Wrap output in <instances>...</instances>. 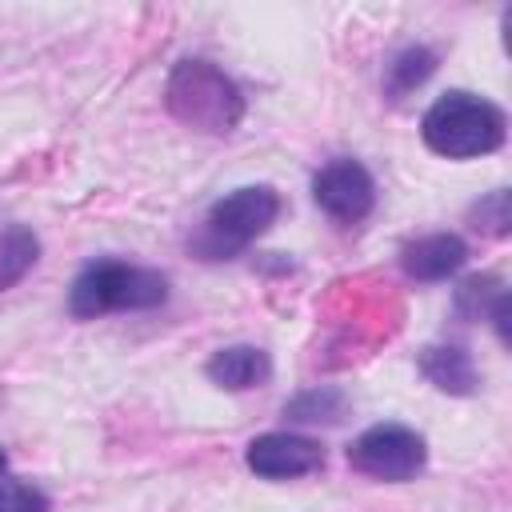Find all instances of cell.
I'll list each match as a JSON object with an SVG mask.
<instances>
[{
	"instance_id": "cell-12",
	"label": "cell",
	"mask_w": 512,
	"mask_h": 512,
	"mask_svg": "<svg viewBox=\"0 0 512 512\" xmlns=\"http://www.w3.org/2000/svg\"><path fill=\"white\" fill-rule=\"evenodd\" d=\"M432 64H436V56L428 48H404L388 64V92H392V100H400L404 92H412L416 84H424L428 72H432Z\"/></svg>"
},
{
	"instance_id": "cell-8",
	"label": "cell",
	"mask_w": 512,
	"mask_h": 512,
	"mask_svg": "<svg viewBox=\"0 0 512 512\" xmlns=\"http://www.w3.org/2000/svg\"><path fill=\"white\" fill-rule=\"evenodd\" d=\"M464 260H468V248H464V240L452 236V232L420 236V240L408 244L404 256H400L404 272L416 276V280H444V276H452Z\"/></svg>"
},
{
	"instance_id": "cell-2",
	"label": "cell",
	"mask_w": 512,
	"mask_h": 512,
	"mask_svg": "<svg viewBox=\"0 0 512 512\" xmlns=\"http://www.w3.org/2000/svg\"><path fill=\"white\" fill-rule=\"evenodd\" d=\"M164 300H168V280L160 272L120 264V260H100L76 276L68 308L80 320H96L104 312H140V308H156Z\"/></svg>"
},
{
	"instance_id": "cell-14",
	"label": "cell",
	"mask_w": 512,
	"mask_h": 512,
	"mask_svg": "<svg viewBox=\"0 0 512 512\" xmlns=\"http://www.w3.org/2000/svg\"><path fill=\"white\" fill-rule=\"evenodd\" d=\"M4 468H8V456H4V452H0V472H4Z\"/></svg>"
},
{
	"instance_id": "cell-13",
	"label": "cell",
	"mask_w": 512,
	"mask_h": 512,
	"mask_svg": "<svg viewBox=\"0 0 512 512\" xmlns=\"http://www.w3.org/2000/svg\"><path fill=\"white\" fill-rule=\"evenodd\" d=\"M0 512H48V496L16 476H8V468L0 472Z\"/></svg>"
},
{
	"instance_id": "cell-7",
	"label": "cell",
	"mask_w": 512,
	"mask_h": 512,
	"mask_svg": "<svg viewBox=\"0 0 512 512\" xmlns=\"http://www.w3.org/2000/svg\"><path fill=\"white\" fill-rule=\"evenodd\" d=\"M324 464V448L308 436H292V432H264L248 444V468L256 476L268 480H292V476H308Z\"/></svg>"
},
{
	"instance_id": "cell-1",
	"label": "cell",
	"mask_w": 512,
	"mask_h": 512,
	"mask_svg": "<svg viewBox=\"0 0 512 512\" xmlns=\"http://www.w3.org/2000/svg\"><path fill=\"white\" fill-rule=\"evenodd\" d=\"M424 144L448 160L496 152L504 144V112L472 92H448L424 112Z\"/></svg>"
},
{
	"instance_id": "cell-5",
	"label": "cell",
	"mask_w": 512,
	"mask_h": 512,
	"mask_svg": "<svg viewBox=\"0 0 512 512\" xmlns=\"http://www.w3.org/2000/svg\"><path fill=\"white\" fill-rule=\"evenodd\" d=\"M424 440L404 424H376L360 432L348 448V464L372 480H412L424 468Z\"/></svg>"
},
{
	"instance_id": "cell-11",
	"label": "cell",
	"mask_w": 512,
	"mask_h": 512,
	"mask_svg": "<svg viewBox=\"0 0 512 512\" xmlns=\"http://www.w3.org/2000/svg\"><path fill=\"white\" fill-rule=\"evenodd\" d=\"M36 252H40V244H36V236L28 228H8L0 236V292L8 284H16L36 264Z\"/></svg>"
},
{
	"instance_id": "cell-9",
	"label": "cell",
	"mask_w": 512,
	"mask_h": 512,
	"mask_svg": "<svg viewBox=\"0 0 512 512\" xmlns=\"http://www.w3.org/2000/svg\"><path fill=\"white\" fill-rule=\"evenodd\" d=\"M268 372H272L268 356H264L260 348H252V344L220 348V352L208 360V380H212V384H220V388H232V392L264 384V380H268Z\"/></svg>"
},
{
	"instance_id": "cell-4",
	"label": "cell",
	"mask_w": 512,
	"mask_h": 512,
	"mask_svg": "<svg viewBox=\"0 0 512 512\" xmlns=\"http://www.w3.org/2000/svg\"><path fill=\"white\" fill-rule=\"evenodd\" d=\"M280 216V196L272 188H236L232 196L216 200L192 240V248L204 260H224L240 248H248L256 236H264Z\"/></svg>"
},
{
	"instance_id": "cell-10",
	"label": "cell",
	"mask_w": 512,
	"mask_h": 512,
	"mask_svg": "<svg viewBox=\"0 0 512 512\" xmlns=\"http://www.w3.org/2000/svg\"><path fill=\"white\" fill-rule=\"evenodd\" d=\"M420 368H424V376H428L436 388H444V392L468 396V392L476 388V368H472V360H468L464 348H428V352L420 356Z\"/></svg>"
},
{
	"instance_id": "cell-6",
	"label": "cell",
	"mask_w": 512,
	"mask_h": 512,
	"mask_svg": "<svg viewBox=\"0 0 512 512\" xmlns=\"http://www.w3.org/2000/svg\"><path fill=\"white\" fill-rule=\"evenodd\" d=\"M312 196L316 204L332 216V220H344V224H356L372 212V200H376V184L368 176V168L360 160H332L316 172L312 180Z\"/></svg>"
},
{
	"instance_id": "cell-3",
	"label": "cell",
	"mask_w": 512,
	"mask_h": 512,
	"mask_svg": "<svg viewBox=\"0 0 512 512\" xmlns=\"http://www.w3.org/2000/svg\"><path fill=\"white\" fill-rule=\"evenodd\" d=\"M168 112L200 132H232L240 124V88L208 60H184L168 76Z\"/></svg>"
}]
</instances>
